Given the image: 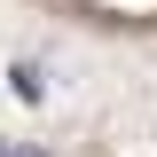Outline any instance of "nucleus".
<instances>
[{"label": "nucleus", "instance_id": "f257e3e1", "mask_svg": "<svg viewBox=\"0 0 157 157\" xmlns=\"http://www.w3.org/2000/svg\"><path fill=\"white\" fill-rule=\"evenodd\" d=\"M8 86H16V94H24V102H39V94H47V78H39V71H32V63H16V71H8Z\"/></svg>", "mask_w": 157, "mask_h": 157}]
</instances>
